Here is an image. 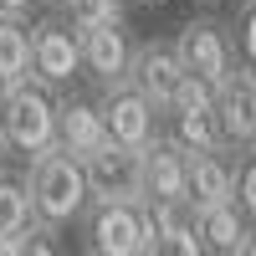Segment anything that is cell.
<instances>
[{"instance_id":"5bb4252c","label":"cell","mask_w":256,"mask_h":256,"mask_svg":"<svg viewBox=\"0 0 256 256\" xmlns=\"http://www.w3.org/2000/svg\"><path fill=\"white\" fill-rule=\"evenodd\" d=\"M56 144L67 148L72 159H88L108 144V123H102L98 102H82V98H62V128H56Z\"/></svg>"},{"instance_id":"7402d4cb","label":"cell","mask_w":256,"mask_h":256,"mask_svg":"<svg viewBox=\"0 0 256 256\" xmlns=\"http://www.w3.org/2000/svg\"><path fill=\"white\" fill-rule=\"evenodd\" d=\"M16 246H20V256H62L56 230H46V226H31V230H26V236H20Z\"/></svg>"},{"instance_id":"d6986e66","label":"cell","mask_w":256,"mask_h":256,"mask_svg":"<svg viewBox=\"0 0 256 256\" xmlns=\"http://www.w3.org/2000/svg\"><path fill=\"white\" fill-rule=\"evenodd\" d=\"M67 20L77 31H102V26H123V6L118 0H72Z\"/></svg>"},{"instance_id":"7c38bea8","label":"cell","mask_w":256,"mask_h":256,"mask_svg":"<svg viewBox=\"0 0 256 256\" xmlns=\"http://www.w3.org/2000/svg\"><path fill=\"white\" fill-rule=\"evenodd\" d=\"M236 200V169H230L226 148H205V154H190V205L200 210H216Z\"/></svg>"},{"instance_id":"f1b7e54d","label":"cell","mask_w":256,"mask_h":256,"mask_svg":"<svg viewBox=\"0 0 256 256\" xmlns=\"http://www.w3.org/2000/svg\"><path fill=\"white\" fill-rule=\"evenodd\" d=\"M246 6H256V0H246Z\"/></svg>"},{"instance_id":"484cf974","label":"cell","mask_w":256,"mask_h":256,"mask_svg":"<svg viewBox=\"0 0 256 256\" xmlns=\"http://www.w3.org/2000/svg\"><path fill=\"white\" fill-rule=\"evenodd\" d=\"M0 256H20V246L16 241H0Z\"/></svg>"},{"instance_id":"83f0119b","label":"cell","mask_w":256,"mask_h":256,"mask_svg":"<svg viewBox=\"0 0 256 256\" xmlns=\"http://www.w3.org/2000/svg\"><path fill=\"white\" fill-rule=\"evenodd\" d=\"M241 256H256V236H251V246H246V251H241Z\"/></svg>"},{"instance_id":"8992f818","label":"cell","mask_w":256,"mask_h":256,"mask_svg":"<svg viewBox=\"0 0 256 256\" xmlns=\"http://www.w3.org/2000/svg\"><path fill=\"white\" fill-rule=\"evenodd\" d=\"M82 72V31L62 16H46L31 26V77H41L46 88H67Z\"/></svg>"},{"instance_id":"7a4b0ae2","label":"cell","mask_w":256,"mask_h":256,"mask_svg":"<svg viewBox=\"0 0 256 256\" xmlns=\"http://www.w3.org/2000/svg\"><path fill=\"white\" fill-rule=\"evenodd\" d=\"M56 128H62V98L46 88L41 77H20L10 88H0V134H6L10 154L36 159L56 148Z\"/></svg>"},{"instance_id":"ac0fdd59","label":"cell","mask_w":256,"mask_h":256,"mask_svg":"<svg viewBox=\"0 0 256 256\" xmlns=\"http://www.w3.org/2000/svg\"><path fill=\"white\" fill-rule=\"evenodd\" d=\"M148 216V236H180V230H195L200 210L190 200H164V205H144Z\"/></svg>"},{"instance_id":"4fadbf2b","label":"cell","mask_w":256,"mask_h":256,"mask_svg":"<svg viewBox=\"0 0 256 256\" xmlns=\"http://www.w3.org/2000/svg\"><path fill=\"white\" fill-rule=\"evenodd\" d=\"M195 236H200V251L205 256H241L251 246V220L241 216V205L230 200V205H216V210H205V216L195 220Z\"/></svg>"},{"instance_id":"5b68a950","label":"cell","mask_w":256,"mask_h":256,"mask_svg":"<svg viewBox=\"0 0 256 256\" xmlns=\"http://www.w3.org/2000/svg\"><path fill=\"white\" fill-rule=\"evenodd\" d=\"M98 113H102V123H108V138L118 148H128V154H144V148L159 138V113H154V102H148L134 82L102 88Z\"/></svg>"},{"instance_id":"f546056e","label":"cell","mask_w":256,"mask_h":256,"mask_svg":"<svg viewBox=\"0 0 256 256\" xmlns=\"http://www.w3.org/2000/svg\"><path fill=\"white\" fill-rule=\"evenodd\" d=\"M118 6H128V0H118Z\"/></svg>"},{"instance_id":"ffe728a7","label":"cell","mask_w":256,"mask_h":256,"mask_svg":"<svg viewBox=\"0 0 256 256\" xmlns=\"http://www.w3.org/2000/svg\"><path fill=\"white\" fill-rule=\"evenodd\" d=\"M236 205H241V216H246L251 230H256V154H246V159L236 164Z\"/></svg>"},{"instance_id":"9a60e30c","label":"cell","mask_w":256,"mask_h":256,"mask_svg":"<svg viewBox=\"0 0 256 256\" xmlns=\"http://www.w3.org/2000/svg\"><path fill=\"white\" fill-rule=\"evenodd\" d=\"M31 77V26L0 10V88Z\"/></svg>"},{"instance_id":"52a82bcc","label":"cell","mask_w":256,"mask_h":256,"mask_svg":"<svg viewBox=\"0 0 256 256\" xmlns=\"http://www.w3.org/2000/svg\"><path fill=\"white\" fill-rule=\"evenodd\" d=\"M216 134H220V148L256 154V77L246 62L216 88Z\"/></svg>"},{"instance_id":"8fae6325","label":"cell","mask_w":256,"mask_h":256,"mask_svg":"<svg viewBox=\"0 0 256 256\" xmlns=\"http://www.w3.org/2000/svg\"><path fill=\"white\" fill-rule=\"evenodd\" d=\"M128 67H134V41H128L123 26H102V31H82V72H88L102 88H118L128 82Z\"/></svg>"},{"instance_id":"e0dca14e","label":"cell","mask_w":256,"mask_h":256,"mask_svg":"<svg viewBox=\"0 0 256 256\" xmlns=\"http://www.w3.org/2000/svg\"><path fill=\"white\" fill-rule=\"evenodd\" d=\"M169 138H174L184 154H205V148H220L216 113H174V118H169Z\"/></svg>"},{"instance_id":"44dd1931","label":"cell","mask_w":256,"mask_h":256,"mask_svg":"<svg viewBox=\"0 0 256 256\" xmlns=\"http://www.w3.org/2000/svg\"><path fill=\"white\" fill-rule=\"evenodd\" d=\"M144 256H205L195 230H180V236H148Z\"/></svg>"},{"instance_id":"2e32d148","label":"cell","mask_w":256,"mask_h":256,"mask_svg":"<svg viewBox=\"0 0 256 256\" xmlns=\"http://www.w3.org/2000/svg\"><path fill=\"white\" fill-rule=\"evenodd\" d=\"M36 226V210L26 195V180H16L10 169L0 174V241H20Z\"/></svg>"},{"instance_id":"ba28073f","label":"cell","mask_w":256,"mask_h":256,"mask_svg":"<svg viewBox=\"0 0 256 256\" xmlns=\"http://www.w3.org/2000/svg\"><path fill=\"white\" fill-rule=\"evenodd\" d=\"M184 62L174 52V41H138L134 46V67H128V82L154 102V113L169 118V108H174V98L184 88Z\"/></svg>"},{"instance_id":"603a6c76","label":"cell","mask_w":256,"mask_h":256,"mask_svg":"<svg viewBox=\"0 0 256 256\" xmlns=\"http://www.w3.org/2000/svg\"><path fill=\"white\" fill-rule=\"evenodd\" d=\"M236 52L246 56V67H256V6H246V0H241V41H236Z\"/></svg>"},{"instance_id":"277c9868","label":"cell","mask_w":256,"mask_h":256,"mask_svg":"<svg viewBox=\"0 0 256 256\" xmlns=\"http://www.w3.org/2000/svg\"><path fill=\"white\" fill-rule=\"evenodd\" d=\"M174 52L184 62V72L205 82V88H220V82L241 67L236 62V46H230V36L220 20H210V16H195V20H184L180 36H174Z\"/></svg>"},{"instance_id":"9c48e42d","label":"cell","mask_w":256,"mask_h":256,"mask_svg":"<svg viewBox=\"0 0 256 256\" xmlns=\"http://www.w3.org/2000/svg\"><path fill=\"white\" fill-rule=\"evenodd\" d=\"M138 195H144V205L190 200V154L169 134H159L138 154Z\"/></svg>"},{"instance_id":"30bf717a","label":"cell","mask_w":256,"mask_h":256,"mask_svg":"<svg viewBox=\"0 0 256 256\" xmlns=\"http://www.w3.org/2000/svg\"><path fill=\"white\" fill-rule=\"evenodd\" d=\"M82 169H88V190L92 200H138V154H128V148H118L113 138L98 148V154L82 159Z\"/></svg>"},{"instance_id":"cb8c5ba5","label":"cell","mask_w":256,"mask_h":256,"mask_svg":"<svg viewBox=\"0 0 256 256\" xmlns=\"http://www.w3.org/2000/svg\"><path fill=\"white\" fill-rule=\"evenodd\" d=\"M36 6V0H0V10H6V16H26Z\"/></svg>"},{"instance_id":"d4e9b609","label":"cell","mask_w":256,"mask_h":256,"mask_svg":"<svg viewBox=\"0 0 256 256\" xmlns=\"http://www.w3.org/2000/svg\"><path fill=\"white\" fill-rule=\"evenodd\" d=\"M6 164H10V144H6V134H0V174H6Z\"/></svg>"},{"instance_id":"4316f807","label":"cell","mask_w":256,"mask_h":256,"mask_svg":"<svg viewBox=\"0 0 256 256\" xmlns=\"http://www.w3.org/2000/svg\"><path fill=\"white\" fill-rule=\"evenodd\" d=\"M52 6H56V10H72V0H52Z\"/></svg>"},{"instance_id":"4dcf8cb0","label":"cell","mask_w":256,"mask_h":256,"mask_svg":"<svg viewBox=\"0 0 256 256\" xmlns=\"http://www.w3.org/2000/svg\"><path fill=\"white\" fill-rule=\"evenodd\" d=\"M251 77H256V67H251Z\"/></svg>"},{"instance_id":"3957f363","label":"cell","mask_w":256,"mask_h":256,"mask_svg":"<svg viewBox=\"0 0 256 256\" xmlns=\"http://www.w3.org/2000/svg\"><path fill=\"white\" fill-rule=\"evenodd\" d=\"M148 216L138 200H92L82 216V256H144Z\"/></svg>"},{"instance_id":"6da1fadb","label":"cell","mask_w":256,"mask_h":256,"mask_svg":"<svg viewBox=\"0 0 256 256\" xmlns=\"http://www.w3.org/2000/svg\"><path fill=\"white\" fill-rule=\"evenodd\" d=\"M26 195H31V210H36V226L46 230H62V226H82L92 205V190H88V169L82 159H72L67 148H46V154L26 159Z\"/></svg>"}]
</instances>
